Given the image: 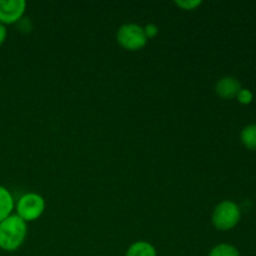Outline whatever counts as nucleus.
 Masks as SVG:
<instances>
[{"instance_id": "nucleus-14", "label": "nucleus", "mask_w": 256, "mask_h": 256, "mask_svg": "<svg viewBox=\"0 0 256 256\" xmlns=\"http://www.w3.org/2000/svg\"><path fill=\"white\" fill-rule=\"evenodd\" d=\"M6 28H5V25H2V22H0V45L2 44V42H5V39H6Z\"/></svg>"}, {"instance_id": "nucleus-7", "label": "nucleus", "mask_w": 256, "mask_h": 256, "mask_svg": "<svg viewBox=\"0 0 256 256\" xmlns=\"http://www.w3.org/2000/svg\"><path fill=\"white\" fill-rule=\"evenodd\" d=\"M14 210V199L6 188L0 185V222L10 216Z\"/></svg>"}, {"instance_id": "nucleus-13", "label": "nucleus", "mask_w": 256, "mask_h": 256, "mask_svg": "<svg viewBox=\"0 0 256 256\" xmlns=\"http://www.w3.org/2000/svg\"><path fill=\"white\" fill-rule=\"evenodd\" d=\"M144 32L146 35V38H154L155 35L158 34V26L155 24H148L144 28Z\"/></svg>"}, {"instance_id": "nucleus-11", "label": "nucleus", "mask_w": 256, "mask_h": 256, "mask_svg": "<svg viewBox=\"0 0 256 256\" xmlns=\"http://www.w3.org/2000/svg\"><path fill=\"white\" fill-rule=\"evenodd\" d=\"M238 102L242 105H249L252 104V100H254V94L252 92V90L246 89V88H242V90L239 92L236 96Z\"/></svg>"}, {"instance_id": "nucleus-9", "label": "nucleus", "mask_w": 256, "mask_h": 256, "mask_svg": "<svg viewBox=\"0 0 256 256\" xmlns=\"http://www.w3.org/2000/svg\"><path fill=\"white\" fill-rule=\"evenodd\" d=\"M240 140L248 150L256 152V124L246 125L240 132Z\"/></svg>"}, {"instance_id": "nucleus-3", "label": "nucleus", "mask_w": 256, "mask_h": 256, "mask_svg": "<svg viewBox=\"0 0 256 256\" xmlns=\"http://www.w3.org/2000/svg\"><path fill=\"white\" fill-rule=\"evenodd\" d=\"M45 210V200L36 192H28L22 195L16 204V215L25 222L39 219Z\"/></svg>"}, {"instance_id": "nucleus-5", "label": "nucleus", "mask_w": 256, "mask_h": 256, "mask_svg": "<svg viewBox=\"0 0 256 256\" xmlns=\"http://www.w3.org/2000/svg\"><path fill=\"white\" fill-rule=\"evenodd\" d=\"M26 2L24 0H0V22L2 25L18 22L24 15Z\"/></svg>"}, {"instance_id": "nucleus-8", "label": "nucleus", "mask_w": 256, "mask_h": 256, "mask_svg": "<svg viewBox=\"0 0 256 256\" xmlns=\"http://www.w3.org/2000/svg\"><path fill=\"white\" fill-rule=\"evenodd\" d=\"M125 256H158V252L150 242H136L130 245Z\"/></svg>"}, {"instance_id": "nucleus-2", "label": "nucleus", "mask_w": 256, "mask_h": 256, "mask_svg": "<svg viewBox=\"0 0 256 256\" xmlns=\"http://www.w3.org/2000/svg\"><path fill=\"white\" fill-rule=\"evenodd\" d=\"M242 219V210L236 202L232 200H224L215 206L212 215V225L218 230L229 232L239 224Z\"/></svg>"}, {"instance_id": "nucleus-12", "label": "nucleus", "mask_w": 256, "mask_h": 256, "mask_svg": "<svg viewBox=\"0 0 256 256\" xmlns=\"http://www.w3.org/2000/svg\"><path fill=\"white\" fill-rule=\"evenodd\" d=\"M175 4L184 10H192L202 4V0H176Z\"/></svg>"}, {"instance_id": "nucleus-6", "label": "nucleus", "mask_w": 256, "mask_h": 256, "mask_svg": "<svg viewBox=\"0 0 256 256\" xmlns=\"http://www.w3.org/2000/svg\"><path fill=\"white\" fill-rule=\"evenodd\" d=\"M242 90V84L234 76H222L215 84V92L220 98L225 100L235 99Z\"/></svg>"}, {"instance_id": "nucleus-4", "label": "nucleus", "mask_w": 256, "mask_h": 256, "mask_svg": "<svg viewBox=\"0 0 256 256\" xmlns=\"http://www.w3.org/2000/svg\"><path fill=\"white\" fill-rule=\"evenodd\" d=\"M116 40L124 49L135 52L145 46L148 38L144 32V28L130 22L120 26L116 32Z\"/></svg>"}, {"instance_id": "nucleus-10", "label": "nucleus", "mask_w": 256, "mask_h": 256, "mask_svg": "<svg viewBox=\"0 0 256 256\" xmlns=\"http://www.w3.org/2000/svg\"><path fill=\"white\" fill-rule=\"evenodd\" d=\"M208 256H240V252L232 244H218Z\"/></svg>"}, {"instance_id": "nucleus-1", "label": "nucleus", "mask_w": 256, "mask_h": 256, "mask_svg": "<svg viewBox=\"0 0 256 256\" xmlns=\"http://www.w3.org/2000/svg\"><path fill=\"white\" fill-rule=\"evenodd\" d=\"M26 234V222L16 214H12L0 222V249L15 252L24 244Z\"/></svg>"}]
</instances>
